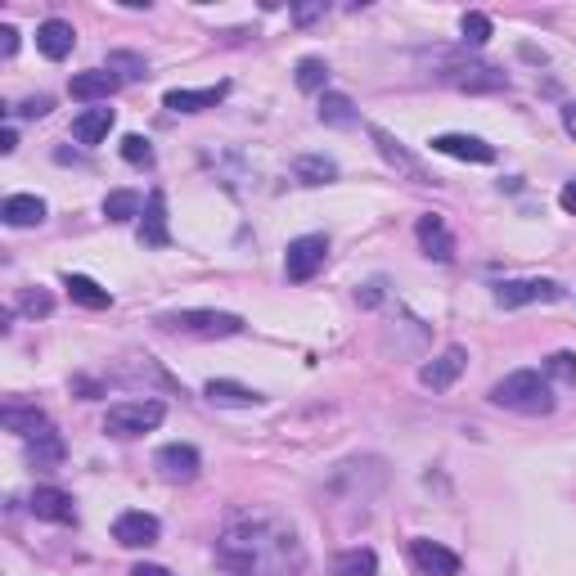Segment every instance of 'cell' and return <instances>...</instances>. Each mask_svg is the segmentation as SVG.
<instances>
[{
  "instance_id": "1",
  "label": "cell",
  "mask_w": 576,
  "mask_h": 576,
  "mask_svg": "<svg viewBox=\"0 0 576 576\" xmlns=\"http://www.w3.org/2000/svg\"><path fill=\"white\" fill-rule=\"evenodd\" d=\"M216 567H225L230 576H297L306 567V549L284 518L248 513L221 531Z\"/></svg>"
},
{
  "instance_id": "2",
  "label": "cell",
  "mask_w": 576,
  "mask_h": 576,
  "mask_svg": "<svg viewBox=\"0 0 576 576\" xmlns=\"http://www.w3.org/2000/svg\"><path fill=\"white\" fill-rule=\"evenodd\" d=\"M491 401L513 414H549L554 410V387L540 369H513L491 387Z\"/></svg>"
},
{
  "instance_id": "3",
  "label": "cell",
  "mask_w": 576,
  "mask_h": 576,
  "mask_svg": "<svg viewBox=\"0 0 576 576\" xmlns=\"http://www.w3.org/2000/svg\"><path fill=\"white\" fill-rule=\"evenodd\" d=\"M158 329L185 333V338H234L243 333V320L230 311H167L158 315Z\"/></svg>"
},
{
  "instance_id": "4",
  "label": "cell",
  "mask_w": 576,
  "mask_h": 576,
  "mask_svg": "<svg viewBox=\"0 0 576 576\" xmlns=\"http://www.w3.org/2000/svg\"><path fill=\"white\" fill-rule=\"evenodd\" d=\"M162 414H167L162 401H122L104 414V432H113V437H140V432L158 428Z\"/></svg>"
},
{
  "instance_id": "5",
  "label": "cell",
  "mask_w": 576,
  "mask_h": 576,
  "mask_svg": "<svg viewBox=\"0 0 576 576\" xmlns=\"http://www.w3.org/2000/svg\"><path fill=\"white\" fill-rule=\"evenodd\" d=\"M324 257H329V239L324 234H302V239H293L284 248V275L293 284H306L324 266Z\"/></svg>"
},
{
  "instance_id": "6",
  "label": "cell",
  "mask_w": 576,
  "mask_h": 576,
  "mask_svg": "<svg viewBox=\"0 0 576 576\" xmlns=\"http://www.w3.org/2000/svg\"><path fill=\"white\" fill-rule=\"evenodd\" d=\"M369 140H374V144H378V153H383V158H387V162H392V167H396V171H401V176H405V180H414V185H432V180H437V176H432V171H428V167H423V162H419V158H414V153H410V149H405V144H401V140H396V135H392V131H387V126H369Z\"/></svg>"
},
{
  "instance_id": "7",
  "label": "cell",
  "mask_w": 576,
  "mask_h": 576,
  "mask_svg": "<svg viewBox=\"0 0 576 576\" xmlns=\"http://www.w3.org/2000/svg\"><path fill=\"white\" fill-rule=\"evenodd\" d=\"M563 288L554 279H509V284L495 288V306L500 311H518V306H531V302H558Z\"/></svg>"
},
{
  "instance_id": "8",
  "label": "cell",
  "mask_w": 576,
  "mask_h": 576,
  "mask_svg": "<svg viewBox=\"0 0 576 576\" xmlns=\"http://www.w3.org/2000/svg\"><path fill=\"white\" fill-rule=\"evenodd\" d=\"M153 468H158L167 482H194V477L203 473V455H198L189 441H171V446H162L158 455H153Z\"/></svg>"
},
{
  "instance_id": "9",
  "label": "cell",
  "mask_w": 576,
  "mask_h": 576,
  "mask_svg": "<svg viewBox=\"0 0 576 576\" xmlns=\"http://www.w3.org/2000/svg\"><path fill=\"white\" fill-rule=\"evenodd\" d=\"M410 563L419 567L423 576H459V554L428 536H414L410 540Z\"/></svg>"
},
{
  "instance_id": "10",
  "label": "cell",
  "mask_w": 576,
  "mask_h": 576,
  "mask_svg": "<svg viewBox=\"0 0 576 576\" xmlns=\"http://www.w3.org/2000/svg\"><path fill=\"white\" fill-rule=\"evenodd\" d=\"M158 531H162V522L153 518V513H144V509H126L122 518L113 522V540H117V545H126V549L153 545V540H158Z\"/></svg>"
},
{
  "instance_id": "11",
  "label": "cell",
  "mask_w": 576,
  "mask_h": 576,
  "mask_svg": "<svg viewBox=\"0 0 576 576\" xmlns=\"http://www.w3.org/2000/svg\"><path fill=\"white\" fill-rule=\"evenodd\" d=\"M441 77L459 90H504L509 86V77H504L500 68H491V63H450Z\"/></svg>"
},
{
  "instance_id": "12",
  "label": "cell",
  "mask_w": 576,
  "mask_h": 576,
  "mask_svg": "<svg viewBox=\"0 0 576 576\" xmlns=\"http://www.w3.org/2000/svg\"><path fill=\"white\" fill-rule=\"evenodd\" d=\"M464 365H468V351L464 347H446L441 356H432L428 365L419 369V383L432 387V392H446V387L464 374Z\"/></svg>"
},
{
  "instance_id": "13",
  "label": "cell",
  "mask_w": 576,
  "mask_h": 576,
  "mask_svg": "<svg viewBox=\"0 0 576 576\" xmlns=\"http://www.w3.org/2000/svg\"><path fill=\"white\" fill-rule=\"evenodd\" d=\"M432 149L446 153V158H459V162H495V144L477 140V135H464V131L432 135Z\"/></svg>"
},
{
  "instance_id": "14",
  "label": "cell",
  "mask_w": 576,
  "mask_h": 576,
  "mask_svg": "<svg viewBox=\"0 0 576 576\" xmlns=\"http://www.w3.org/2000/svg\"><path fill=\"white\" fill-rule=\"evenodd\" d=\"M135 239H140L144 248H167V243H171V234H167V194H162V189H153L149 203H144V216H140Z\"/></svg>"
},
{
  "instance_id": "15",
  "label": "cell",
  "mask_w": 576,
  "mask_h": 576,
  "mask_svg": "<svg viewBox=\"0 0 576 576\" xmlns=\"http://www.w3.org/2000/svg\"><path fill=\"white\" fill-rule=\"evenodd\" d=\"M32 513L45 522H59V527H72V522H77V504H72V495L59 491V486H36Z\"/></svg>"
},
{
  "instance_id": "16",
  "label": "cell",
  "mask_w": 576,
  "mask_h": 576,
  "mask_svg": "<svg viewBox=\"0 0 576 576\" xmlns=\"http://www.w3.org/2000/svg\"><path fill=\"white\" fill-rule=\"evenodd\" d=\"M414 234H419V248L428 252L432 261H455V234L446 230V221L441 216H419L414 221Z\"/></svg>"
},
{
  "instance_id": "17",
  "label": "cell",
  "mask_w": 576,
  "mask_h": 576,
  "mask_svg": "<svg viewBox=\"0 0 576 576\" xmlns=\"http://www.w3.org/2000/svg\"><path fill=\"white\" fill-rule=\"evenodd\" d=\"M72 45H77V32H72L68 18H45L41 27H36V50L45 54V59H68Z\"/></svg>"
},
{
  "instance_id": "18",
  "label": "cell",
  "mask_w": 576,
  "mask_h": 576,
  "mask_svg": "<svg viewBox=\"0 0 576 576\" xmlns=\"http://www.w3.org/2000/svg\"><path fill=\"white\" fill-rule=\"evenodd\" d=\"M225 90H230V81H216V86H203V90H167L162 104H167L171 113H203V108L221 104Z\"/></svg>"
},
{
  "instance_id": "19",
  "label": "cell",
  "mask_w": 576,
  "mask_h": 576,
  "mask_svg": "<svg viewBox=\"0 0 576 576\" xmlns=\"http://www.w3.org/2000/svg\"><path fill=\"white\" fill-rule=\"evenodd\" d=\"M203 392H207V401H212V405H230V410H252V405L266 401L261 392H252V387L234 383V378H212Z\"/></svg>"
},
{
  "instance_id": "20",
  "label": "cell",
  "mask_w": 576,
  "mask_h": 576,
  "mask_svg": "<svg viewBox=\"0 0 576 576\" xmlns=\"http://www.w3.org/2000/svg\"><path fill=\"white\" fill-rule=\"evenodd\" d=\"M117 86H122V81H117L108 68H90V72H77L68 90H72V99H86V104H95V99L117 95Z\"/></svg>"
},
{
  "instance_id": "21",
  "label": "cell",
  "mask_w": 576,
  "mask_h": 576,
  "mask_svg": "<svg viewBox=\"0 0 576 576\" xmlns=\"http://www.w3.org/2000/svg\"><path fill=\"white\" fill-rule=\"evenodd\" d=\"M0 216H5V225H14V230H27V225L45 221V203L36 194H9L5 207H0Z\"/></svg>"
},
{
  "instance_id": "22",
  "label": "cell",
  "mask_w": 576,
  "mask_h": 576,
  "mask_svg": "<svg viewBox=\"0 0 576 576\" xmlns=\"http://www.w3.org/2000/svg\"><path fill=\"white\" fill-rule=\"evenodd\" d=\"M63 455H68V446H63V437L54 428L27 437V464L32 468H54V464H63Z\"/></svg>"
},
{
  "instance_id": "23",
  "label": "cell",
  "mask_w": 576,
  "mask_h": 576,
  "mask_svg": "<svg viewBox=\"0 0 576 576\" xmlns=\"http://www.w3.org/2000/svg\"><path fill=\"white\" fill-rule=\"evenodd\" d=\"M63 288H68V297L77 306H86V311H108V306H113V293L99 288L90 275H63Z\"/></svg>"
},
{
  "instance_id": "24",
  "label": "cell",
  "mask_w": 576,
  "mask_h": 576,
  "mask_svg": "<svg viewBox=\"0 0 576 576\" xmlns=\"http://www.w3.org/2000/svg\"><path fill=\"white\" fill-rule=\"evenodd\" d=\"M108 131H113V108H86V113L72 117V135H77V144H99Z\"/></svg>"
},
{
  "instance_id": "25",
  "label": "cell",
  "mask_w": 576,
  "mask_h": 576,
  "mask_svg": "<svg viewBox=\"0 0 576 576\" xmlns=\"http://www.w3.org/2000/svg\"><path fill=\"white\" fill-rule=\"evenodd\" d=\"M0 423H5L9 432H18V437H36V432L50 428L45 410H36V405H5V410H0Z\"/></svg>"
},
{
  "instance_id": "26",
  "label": "cell",
  "mask_w": 576,
  "mask_h": 576,
  "mask_svg": "<svg viewBox=\"0 0 576 576\" xmlns=\"http://www.w3.org/2000/svg\"><path fill=\"white\" fill-rule=\"evenodd\" d=\"M333 576H378V554L369 545L342 549V554L333 558Z\"/></svg>"
},
{
  "instance_id": "27",
  "label": "cell",
  "mask_w": 576,
  "mask_h": 576,
  "mask_svg": "<svg viewBox=\"0 0 576 576\" xmlns=\"http://www.w3.org/2000/svg\"><path fill=\"white\" fill-rule=\"evenodd\" d=\"M320 122L324 126H356V104H351V95H342V90H324L320 95Z\"/></svg>"
},
{
  "instance_id": "28",
  "label": "cell",
  "mask_w": 576,
  "mask_h": 576,
  "mask_svg": "<svg viewBox=\"0 0 576 576\" xmlns=\"http://www.w3.org/2000/svg\"><path fill=\"white\" fill-rule=\"evenodd\" d=\"M293 176L302 180V185H329V180L338 176V162L324 158V153H306V158L293 162Z\"/></svg>"
},
{
  "instance_id": "29",
  "label": "cell",
  "mask_w": 576,
  "mask_h": 576,
  "mask_svg": "<svg viewBox=\"0 0 576 576\" xmlns=\"http://www.w3.org/2000/svg\"><path fill=\"white\" fill-rule=\"evenodd\" d=\"M104 216L117 225L135 221V216H144V198L135 194V189H113V194L104 198Z\"/></svg>"
},
{
  "instance_id": "30",
  "label": "cell",
  "mask_w": 576,
  "mask_h": 576,
  "mask_svg": "<svg viewBox=\"0 0 576 576\" xmlns=\"http://www.w3.org/2000/svg\"><path fill=\"white\" fill-rule=\"evenodd\" d=\"M104 68L113 72L117 81H144V77H149V63H144V54H131V50H113Z\"/></svg>"
},
{
  "instance_id": "31",
  "label": "cell",
  "mask_w": 576,
  "mask_h": 576,
  "mask_svg": "<svg viewBox=\"0 0 576 576\" xmlns=\"http://www.w3.org/2000/svg\"><path fill=\"white\" fill-rule=\"evenodd\" d=\"M297 90H306V95H315V90H324V81H329V63L315 59V54H306V59H297Z\"/></svg>"
},
{
  "instance_id": "32",
  "label": "cell",
  "mask_w": 576,
  "mask_h": 576,
  "mask_svg": "<svg viewBox=\"0 0 576 576\" xmlns=\"http://www.w3.org/2000/svg\"><path fill=\"white\" fill-rule=\"evenodd\" d=\"M545 378H558V383L576 387V351H554L545 360Z\"/></svg>"
},
{
  "instance_id": "33",
  "label": "cell",
  "mask_w": 576,
  "mask_h": 576,
  "mask_svg": "<svg viewBox=\"0 0 576 576\" xmlns=\"http://www.w3.org/2000/svg\"><path fill=\"white\" fill-rule=\"evenodd\" d=\"M459 32H464L468 45H486V41H491V18L477 14V9H468V14L459 18Z\"/></svg>"
},
{
  "instance_id": "34",
  "label": "cell",
  "mask_w": 576,
  "mask_h": 576,
  "mask_svg": "<svg viewBox=\"0 0 576 576\" xmlns=\"http://www.w3.org/2000/svg\"><path fill=\"white\" fill-rule=\"evenodd\" d=\"M122 158L131 162V167H149V162H153V144L144 140V135H126V140H122Z\"/></svg>"
},
{
  "instance_id": "35",
  "label": "cell",
  "mask_w": 576,
  "mask_h": 576,
  "mask_svg": "<svg viewBox=\"0 0 576 576\" xmlns=\"http://www.w3.org/2000/svg\"><path fill=\"white\" fill-rule=\"evenodd\" d=\"M18 306H23L27 315H50L54 311V297L45 293V288H27V293L18 297Z\"/></svg>"
},
{
  "instance_id": "36",
  "label": "cell",
  "mask_w": 576,
  "mask_h": 576,
  "mask_svg": "<svg viewBox=\"0 0 576 576\" xmlns=\"http://www.w3.org/2000/svg\"><path fill=\"white\" fill-rule=\"evenodd\" d=\"M14 117H45L50 113V95H36V99H23V104L9 108Z\"/></svg>"
},
{
  "instance_id": "37",
  "label": "cell",
  "mask_w": 576,
  "mask_h": 576,
  "mask_svg": "<svg viewBox=\"0 0 576 576\" xmlns=\"http://www.w3.org/2000/svg\"><path fill=\"white\" fill-rule=\"evenodd\" d=\"M324 18V5H293V23H315Z\"/></svg>"
},
{
  "instance_id": "38",
  "label": "cell",
  "mask_w": 576,
  "mask_h": 576,
  "mask_svg": "<svg viewBox=\"0 0 576 576\" xmlns=\"http://www.w3.org/2000/svg\"><path fill=\"white\" fill-rule=\"evenodd\" d=\"M18 50V32H14V27H0V54H5V59H9V54H14Z\"/></svg>"
},
{
  "instance_id": "39",
  "label": "cell",
  "mask_w": 576,
  "mask_h": 576,
  "mask_svg": "<svg viewBox=\"0 0 576 576\" xmlns=\"http://www.w3.org/2000/svg\"><path fill=\"white\" fill-rule=\"evenodd\" d=\"M378 297H383V279L365 284V293H360V306H378Z\"/></svg>"
},
{
  "instance_id": "40",
  "label": "cell",
  "mask_w": 576,
  "mask_h": 576,
  "mask_svg": "<svg viewBox=\"0 0 576 576\" xmlns=\"http://www.w3.org/2000/svg\"><path fill=\"white\" fill-rule=\"evenodd\" d=\"M558 203H563V212H572V216H576V180H572V185L558 189Z\"/></svg>"
},
{
  "instance_id": "41",
  "label": "cell",
  "mask_w": 576,
  "mask_h": 576,
  "mask_svg": "<svg viewBox=\"0 0 576 576\" xmlns=\"http://www.w3.org/2000/svg\"><path fill=\"white\" fill-rule=\"evenodd\" d=\"M131 576H171V572L158 563H140V567H131Z\"/></svg>"
},
{
  "instance_id": "42",
  "label": "cell",
  "mask_w": 576,
  "mask_h": 576,
  "mask_svg": "<svg viewBox=\"0 0 576 576\" xmlns=\"http://www.w3.org/2000/svg\"><path fill=\"white\" fill-rule=\"evenodd\" d=\"M18 149V135H14V126H5L0 131V153H14Z\"/></svg>"
},
{
  "instance_id": "43",
  "label": "cell",
  "mask_w": 576,
  "mask_h": 576,
  "mask_svg": "<svg viewBox=\"0 0 576 576\" xmlns=\"http://www.w3.org/2000/svg\"><path fill=\"white\" fill-rule=\"evenodd\" d=\"M563 126H567V135H576V99L563 104Z\"/></svg>"
}]
</instances>
